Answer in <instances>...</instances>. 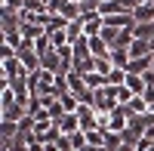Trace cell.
Instances as JSON below:
<instances>
[{"label": "cell", "mask_w": 154, "mask_h": 151, "mask_svg": "<svg viewBox=\"0 0 154 151\" xmlns=\"http://www.w3.org/2000/svg\"><path fill=\"white\" fill-rule=\"evenodd\" d=\"M3 151H9V148H3Z\"/></svg>", "instance_id": "cell-16"}, {"label": "cell", "mask_w": 154, "mask_h": 151, "mask_svg": "<svg viewBox=\"0 0 154 151\" xmlns=\"http://www.w3.org/2000/svg\"><path fill=\"white\" fill-rule=\"evenodd\" d=\"M123 111L130 117H139V114H148V102H145V96H133L130 102L123 105Z\"/></svg>", "instance_id": "cell-2"}, {"label": "cell", "mask_w": 154, "mask_h": 151, "mask_svg": "<svg viewBox=\"0 0 154 151\" xmlns=\"http://www.w3.org/2000/svg\"><path fill=\"white\" fill-rule=\"evenodd\" d=\"M86 40H89V53H93L96 59H99V56H108V53H111V49H108V43L102 40V37H86Z\"/></svg>", "instance_id": "cell-10"}, {"label": "cell", "mask_w": 154, "mask_h": 151, "mask_svg": "<svg viewBox=\"0 0 154 151\" xmlns=\"http://www.w3.org/2000/svg\"><path fill=\"white\" fill-rule=\"evenodd\" d=\"M86 59H96V56L89 53V40H86V37H80V40L74 43V68H77V65H83Z\"/></svg>", "instance_id": "cell-3"}, {"label": "cell", "mask_w": 154, "mask_h": 151, "mask_svg": "<svg viewBox=\"0 0 154 151\" xmlns=\"http://www.w3.org/2000/svg\"><path fill=\"white\" fill-rule=\"evenodd\" d=\"M145 56H154V53H151V43H145V40H133V46H130V59H145Z\"/></svg>", "instance_id": "cell-9"}, {"label": "cell", "mask_w": 154, "mask_h": 151, "mask_svg": "<svg viewBox=\"0 0 154 151\" xmlns=\"http://www.w3.org/2000/svg\"><path fill=\"white\" fill-rule=\"evenodd\" d=\"M22 6H25V0H0V9H16L19 12Z\"/></svg>", "instance_id": "cell-14"}, {"label": "cell", "mask_w": 154, "mask_h": 151, "mask_svg": "<svg viewBox=\"0 0 154 151\" xmlns=\"http://www.w3.org/2000/svg\"><path fill=\"white\" fill-rule=\"evenodd\" d=\"M130 99H133L130 86H126V83H123V86H117V102H120V105H126V102H130Z\"/></svg>", "instance_id": "cell-13"}, {"label": "cell", "mask_w": 154, "mask_h": 151, "mask_svg": "<svg viewBox=\"0 0 154 151\" xmlns=\"http://www.w3.org/2000/svg\"><path fill=\"white\" fill-rule=\"evenodd\" d=\"M154 65V56H145V59H130V68H126V74H145L151 71Z\"/></svg>", "instance_id": "cell-5"}, {"label": "cell", "mask_w": 154, "mask_h": 151, "mask_svg": "<svg viewBox=\"0 0 154 151\" xmlns=\"http://www.w3.org/2000/svg\"><path fill=\"white\" fill-rule=\"evenodd\" d=\"M136 25H145V22H154V3H142L136 12H133Z\"/></svg>", "instance_id": "cell-8"}, {"label": "cell", "mask_w": 154, "mask_h": 151, "mask_svg": "<svg viewBox=\"0 0 154 151\" xmlns=\"http://www.w3.org/2000/svg\"><path fill=\"white\" fill-rule=\"evenodd\" d=\"M120 145H123V136H120V133H111V130H105V148H108V151H117Z\"/></svg>", "instance_id": "cell-12"}, {"label": "cell", "mask_w": 154, "mask_h": 151, "mask_svg": "<svg viewBox=\"0 0 154 151\" xmlns=\"http://www.w3.org/2000/svg\"><path fill=\"white\" fill-rule=\"evenodd\" d=\"M126 86H130L133 96H145L148 93V83H145L142 74H126Z\"/></svg>", "instance_id": "cell-4"}, {"label": "cell", "mask_w": 154, "mask_h": 151, "mask_svg": "<svg viewBox=\"0 0 154 151\" xmlns=\"http://www.w3.org/2000/svg\"><path fill=\"white\" fill-rule=\"evenodd\" d=\"M25 117H28V108H25L19 99H16V93L3 83V86H0V120H6V123H22Z\"/></svg>", "instance_id": "cell-1"}, {"label": "cell", "mask_w": 154, "mask_h": 151, "mask_svg": "<svg viewBox=\"0 0 154 151\" xmlns=\"http://www.w3.org/2000/svg\"><path fill=\"white\" fill-rule=\"evenodd\" d=\"M148 111H151V114H154V105H151V108H148Z\"/></svg>", "instance_id": "cell-15"}, {"label": "cell", "mask_w": 154, "mask_h": 151, "mask_svg": "<svg viewBox=\"0 0 154 151\" xmlns=\"http://www.w3.org/2000/svg\"><path fill=\"white\" fill-rule=\"evenodd\" d=\"M46 34H49V43H53V49L68 46V28H62V31H46Z\"/></svg>", "instance_id": "cell-11"}, {"label": "cell", "mask_w": 154, "mask_h": 151, "mask_svg": "<svg viewBox=\"0 0 154 151\" xmlns=\"http://www.w3.org/2000/svg\"><path fill=\"white\" fill-rule=\"evenodd\" d=\"M133 37H136V40H145V43H151V40H154V22L136 25V28H133Z\"/></svg>", "instance_id": "cell-7"}, {"label": "cell", "mask_w": 154, "mask_h": 151, "mask_svg": "<svg viewBox=\"0 0 154 151\" xmlns=\"http://www.w3.org/2000/svg\"><path fill=\"white\" fill-rule=\"evenodd\" d=\"M108 59H111V65H114V68H120V71L130 68V49H111Z\"/></svg>", "instance_id": "cell-6"}]
</instances>
